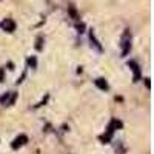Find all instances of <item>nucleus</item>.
Listing matches in <instances>:
<instances>
[{
    "mask_svg": "<svg viewBox=\"0 0 154 154\" xmlns=\"http://www.w3.org/2000/svg\"><path fill=\"white\" fill-rule=\"evenodd\" d=\"M131 42H133V37H131V31L130 29H125L120 38V49H122V57H126L131 51Z\"/></svg>",
    "mask_w": 154,
    "mask_h": 154,
    "instance_id": "f03ea898",
    "label": "nucleus"
},
{
    "mask_svg": "<svg viewBox=\"0 0 154 154\" xmlns=\"http://www.w3.org/2000/svg\"><path fill=\"white\" fill-rule=\"evenodd\" d=\"M0 28L6 32H14L16 31V22L12 19H3L0 22Z\"/></svg>",
    "mask_w": 154,
    "mask_h": 154,
    "instance_id": "423d86ee",
    "label": "nucleus"
},
{
    "mask_svg": "<svg viewBox=\"0 0 154 154\" xmlns=\"http://www.w3.org/2000/svg\"><path fill=\"white\" fill-rule=\"evenodd\" d=\"M128 66H130L131 71H133V82H139L140 79H142V69H140L139 63L136 60H130L128 62Z\"/></svg>",
    "mask_w": 154,
    "mask_h": 154,
    "instance_id": "20e7f679",
    "label": "nucleus"
},
{
    "mask_svg": "<svg viewBox=\"0 0 154 154\" xmlns=\"http://www.w3.org/2000/svg\"><path fill=\"white\" fill-rule=\"evenodd\" d=\"M28 65H29L32 69H35V66H37V60H35V57H34V56L28 59Z\"/></svg>",
    "mask_w": 154,
    "mask_h": 154,
    "instance_id": "1a4fd4ad",
    "label": "nucleus"
},
{
    "mask_svg": "<svg viewBox=\"0 0 154 154\" xmlns=\"http://www.w3.org/2000/svg\"><path fill=\"white\" fill-rule=\"evenodd\" d=\"M122 126H123V123H122L119 119H111V122H109L108 126H106L105 134L100 136V142H102V143H109L111 139H112V134L117 131V130H120Z\"/></svg>",
    "mask_w": 154,
    "mask_h": 154,
    "instance_id": "f257e3e1",
    "label": "nucleus"
},
{
    "mask_svg": "<svg viewBox=\"0 0 154 154\" xmlns=\"http://www.w3.org/2000/svg\"><path fill=\"white\" fill-rule=\"evenodd\" d=\"M16 100H17V93L9 91V93H6V94H3L2 97H0V103H2L3 106H11V105L16 103Z\"/></svg>",
    "mask_w": 154,
    "mask_h": 154,
    "instance_id": "7ed1b4c3",
    "label": "nucleus"
},
{
    "mask_svg": "<svg viewBox=\"0 0 154 154\" xmlns=\"http://www.w3.org/2000/svg\"><path fill=\"white\" fill-rule=\"evenodd\" d=\"M94 85L100 89V91H108V88H109L108 82L103 79V77H99V79H96V80H94Z\"/></svg>",
    "mask_w": 154,
    "mask_h": 154,
    "instance_id": "0eeeda50",
    "label": "nucleus"
},
{
    "mask_svg": "<svg viewBox=\"0 0 154 154\" xmlns=\"http://www.w3.org/2000/svg\"><path fill=\"white\" fill-rule=\"evenodd\" d=\"M35 49H37V51H40V49H42V37H38V38H37V45H35Z\"/></svg>",
    "mask_w": 154,
    "mask_h": 154,
    "instance_id": "9d476101",
    "label": "nucleus"
},
{
    "mask_svg": "<svg viewBox=\"0 0 154 154\" xmlns=\"http://www.w3.org/2000/svg\"><path fill=\"white\" fill-rule=\"evenodd\" d=\"M3 72H5V69L0 68V82H3Z\"/></svg>",
    "mask_w": 154,
    "mask_h": 154,
    "instance_id": "9b49d317",
    "label": "nucleus"
},
{
    "mask_svg": "<svg viewBox=\"0 0 154 154\" xmlns=\"http://www.w3.org/2000/svg\"><path fill=\"white\" fill-rule=\"evenodd\" d=\"M26 143H28V136L20 134V136H17L14 140H12L11 148H12V149H19V148H22L23 145H26Z\"/></svg>",
    "mask_w": 154,
    "mask_h": 154,
    "instance_id": "39448f33",
    "label": "nucleus"
},
{
    "mask_svg": "<svg viewBox=\"0 0 154 154\" xmlns=\"http://www.w3.org/2000/svg\"><path fill=\"white\" fill-rule=\"evenodd\" d=\"M145 85H146V88H148V89L151 88V83H149V79H145Z\"/></svg>",
    "mask_w": 154,
    "mask_h": 154,
    "instance_id": "f8f14e48",
    "label": "nucleus"
},
{
    "mask_svg": "<svg viewBox=\"0 0 154 154\" xmlns=\"http://www.w3.org/2000/svg\"><path fill=\"white\" fill-rule=\"evenodd\" d=\"M89 42H91V48H94V49L97 51V53H102V51H103V49H102V46H100V43H99V40L96 38V35H94V32H93V31L89 32Z\"/></svg>",
    "mask_w": 154,
    "mask_h": 154,
    "instance_id": "6e6552de",
    "label": "nucleus"
}]
</instances>
